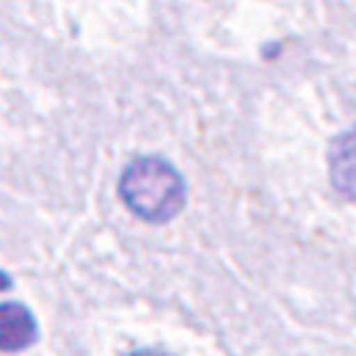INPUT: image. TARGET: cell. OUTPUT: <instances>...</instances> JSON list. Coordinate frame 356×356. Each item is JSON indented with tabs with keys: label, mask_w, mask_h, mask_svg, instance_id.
<instances>
[{
	"label": "cell",
	"mask_w": 356,
	"mask_h": 356,
	"mask_svg": "<svg viewBox=\"0 0 356 356\" xmlns=\"http://www.w3.org/2000/svg\"><path fill=\"white\" fill-rule=\"evenodd\" d=\"M119 196L138 218L166 224L185 204V179L163 158H136L119 177Z\"/></svg>",
	"instance_id": "cell-1"
},
{
	"label": "cell",
	"mask_w": 356,
	"mask_h": 356,
	"mask_svg": "<svg viewBox=\"0 0 356 356\" xmlns=\"http://www.w3.org/2000/svg\"><path fill=\"white\" fill-rule=\"evenodd\" d=\"M36 321L28 307L17 301L0 304V351H22L36 343Z\"/></svg>",
	"instance_id": "cell-2"
},
{
	"label": "cell",
	"mask_w": 356,
	"mask_h": 356,
	"mask_svg": "<svg viewBox=\"0 0 356 356\" xmlns=\"http://www.w3.org/2000/svg\"><path fill=\"white\" fill-rule=\"evenodd\" d=\"M340 169H346L343 179H346L348 193L354 196V133L337 136V141H334V147L329 152V172H332V177H337Z\"/></svg>",
	"instance_id": "cell-3"
},
{
	"label": "cell",
	"mask_w": 356,
	"mask_h": 356,
	"mask_svg": "<svg viewBox=\"0 0 356 356\" xmlns=\"http://www.w3.org/2000/svg\"><path fill=\"white\" fill-rule=\"evenodd\" d=\"M130 356H169V354H163V351H136V354H130Z\"/></svg>",
	"instance_id": "cell-4"
},
{
	"label": "cell",
	"mask_w": 356,
	"mask_h": 356,
	"mask_svg": "<svg viewBox=\"0 0 356 356\" xmlns=\"http://www.w3.org/2000/svg\"><path fill=\"white\" fill-rule=\"evenodd\" d=\"M8 287H11V279H8V276L0 270V290H8Z\"/></svg>",
	"instance_id": "cell-5"
}]
</instances>
